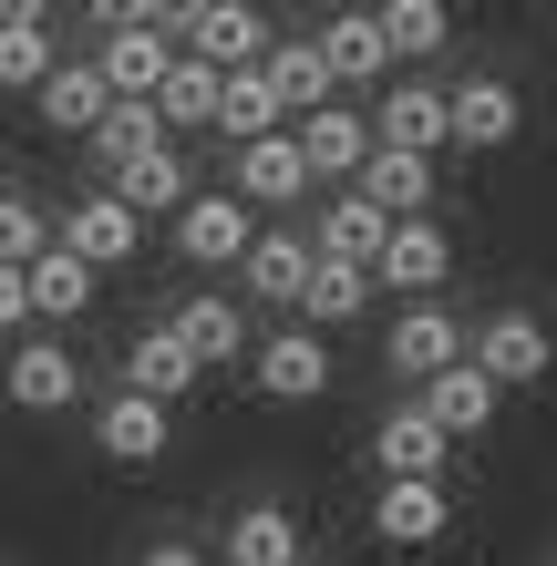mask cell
<instances>
[{
	"instance_id": "cell-9",
	"label": "cell",
	"mask_w": 557,
	"mask_h": 566,
	"mask_svg": "<svg viewBox=\"0 0 557 566\" xmlns=\"http://www.w3.org/2000/svg\"><path fill=\"white\" fill-rule=\"evenodd\" d=\"M289 145H300L310 186H351V176H362V155H372V124H362V114H341V104H320V114L289 124Z\"/></svg>"
},
{
	"instance_id": "cell-2",
	"label": "cell",
	"mask_w": 557,
	"mask_h": 566,
	"mask_svg": "<svg viewBox=\"0 0 557 566\" xmlns=\"http://www.w3.org/2000/svg\"><path fill=\"white\" fill-rule=\"evenodd\" d=\"M465 360H475L496 391H527V381L557 371V340H547V319H537V310H496L485 329H465Z\"/></svg>"
},
{
	"instance_id": "cell-23",
	"label": "cell",
	"mask_w": 557,
	"mask_h": 566,
	"mask_svg": "<svg viewBox=\"0 0 557 566\" xmlns=\"http://www.w3.org/2000/svg\"><path fill=\"white\" fill-rule=\"evenodd\" d=\"M454 525V494L444 484H382V505H372V536L382 546H434Z\"/></svg>"
},
{
	"instance_id": "cell-37",
	"label": "cell",
	"mask_w": 557,
	"mask_h": 566,
	"mask_svg": "<svg viewBox=\"0 0 557 566\" xmlns=\"http://www.w3.org/2000/svg\"><path fill=\"white\" fill-rule=\"evenodd\" d=\"M135 566H217V556H207V546H186V536H166V546H145Z\"/></svg>"
},
{
	"instance_id": "cell-20",
	"label": "cell",
	"mask_w": 557,
	"mask_h": 566,
	"mask_svg": "<svg viewBox=\"0 0 557 566\" xmlns=\"http://www.w3.org/2000/svg\"><path fill=\"white\" fill-rule=\"evenodd\" d=\"M104 196H114L135 227H145V217H176L186 196H196V165L166 145V155H145V165H124V176H104Z\"/></svg>"
},
{
	"instance_id": "cell-10",
	"label": "cell",
	"mask_w": 557,
	"mask_h": 566,
	"mask_svg": "<svg viewBox=\"0 0 557 566\" xmlns=\"http://www.w3.org/2000/svg\"><path fill=\"white\" fill-rule=\"evenodd\" d=\"M227 196H238L248 217H258V207H300V196H310V165H300V145H289V124H279V135H258V145H238Z\"/></svg>"
},
{
	"instance_id": "cell-26",
	"label": "cell",
	"mask_w": 557,
	"mask_h": 566,
	"mask_svg": "<svg viewBox=\"0 0 557 566\" xmlns=\"http://www.w3.org/2000/svg\"><path fill=\"white\" fill-rule=\"evenodd\" d=\"M93 443H104V463H155V453L176 443V432H166V412H155V402H135V391H114V402L93 412Z\"/></svg>"
},
{
	"instance_id": "cell-28",
	"label": "cell",
	"mask_w": 557,
	"mask_h": 566,
	"mask_svg": "<svg viewBox=\"0 0 557 566\" xmlns=\"http://www.w3.org/2000/svg\"><path fill=\"white\" fill-rule=\"evenodd\" d=\"M52 62H62V42L42 31V11H21V0H11V21H0V93H42Z\"/></svg>"
},
{
	"instance_id": "cell-32",
	"label": "cell",
	"mask_w": 557,
	"mask_h": 566,
	"mask_svg": "<svg viewBox=\"0 0 557 566\" xmlns=\"http://www.w3.org/2000/svg\"><path fill=\"white\" fill-rule=\"evenodd\" d=\"M155 124H166V135H186V124H217V73L207 62H166V83H155Z\"/></svg>"
},
{
	"instance_id": "cell-16",
	"label": "cell",
	"mask_w": 557,
	"mask_h": 566,
	"mask_svg": "<svg viewBox=\"0 0 557 566\" xmlns=\"http://www.w3.org/2000/svg\"><path fill=\"white\" fill-rule=\"evenodd\" d=\"M52 248H62V258H83V269H93V279H104V269H124V258H135V248H145V227H135V217H124V207H114V196H83V207H73V217H62V238H52Z\"/></svg>"
},
{
	"instance_id": "cell-13",
	"label": "cell",
	"mask_w": 557,
	"mask_h": 566,
	"mask_svg": "<svg viewBox=\"0 0 557 566\" xmlns=\"http://www.w3.org/2000/svg\"><path fill=\"white\" fill-rule=\"evenodd\" d=\"M362 124H372L382 155H423V165H434V145H444V93H434V83H392Z\"/></svg>"
},
{
	"instance_id": "cell-4",
	"label": "cell",
	"mask_w": 557,
	"mask_h": 566,
	"mask_svg": "<svg viewBox=\"0 0 557 566\" xmlns=\"http://www.w3.org/2000/svg\"><path fill=\"white\" fill-rule=\"evenodd\" d=\"M248 238H258V217L227 186H196L186 207H176V258H186V269H238Z\"/></svg>"
},
{
	"instance_id": "cell-5",
	"label": "cell",
	"mask_w": 557,
	"mask_h": 566,
	"mask_svg": "<svg viewBox=\"0 0 557 566\" xmlns=\"http://www.w3.org/2000/svg\"><path fill=\"white\" fill-rule=\"evenodd\" d=\"M516 124H527V104H516V83H496V73H465L444 93V145H465V155L516 145Z\"/></svg>"
},
{
	"instance_id": "cell-15",
	"label": "cell",
	"mask_w": 557,
	"mask_h": 566,
	"mask_svg": "<svg viewBox=\"0 0 557 566\" xmlns=\"http://www.w3.org/2000/svg\"><path fill=\"white\" fill-rule=\"evenodd\" d=\"M217 556L227 566H310V525L289 515V505H248V515H227Z\"/></svg>"
},
{
	"instance_id": "cell-33",
	"label": "cell",
	"mask_w": 557,
	"mask_h": 566,
	"mask_svg": "<svg viewBox=\"0 0 557 566\" xmlns=\"http://www.w3.org/2000/svg\"><path fill=\"white\" fill-rule=\"evenodd\" d=\"M217 135L227 145L279 135V104H269V83H258V73H217Z\"/></svg>"
},
{
	"instance_id": "cell-31",
	"label": "cell",
	"mask_w": 557,
	"mask_h": 566,
	"mask_svg": "<svg viewBox=\"0 0 557 566\" xmlns=\"http://www.w3.org/2000/svg\"><path fill=\"white\" fill-rule=\"evenodd\" d=\"M300 310H310V340H320V329H351V319L372 310V279H362V269H331V258H310Z\"/></svg>"
},
{
	"instance_id": "cell-6",
	"label": "cell",
	"mask_w": 557,
	"mask_h": 566,
	"mask_svg": "<svg viewBox=\"0 0 557 566\" xmlns=\"http://www.w3.org/2000/svg\"><path fill=\"white\" fill-rule=\"evenodd\" d=\"M258 83H269V104H279V124L289 114H320V104H331V62H320V42H310V31H269V52H258Z\"/></svg>"
},
{
	"instance_id": "cell-22",
	"label": "cell",
	"mask_w": 557,
	"mask_h": 566,
	"mask_svg": "<svg viewBox=\"0 0 557 566\" xmlns=\"http://www.w3.org/2000/svg\"><path fill=\"white\" fill-rule=\"evenodd\" d=\"M382 238H392V217H372L362 196H331V207H320V238H310V258H331V269H362L372 279V258H382Z\"/></svg>"
},
{
	"instance_id": "cell-7",
	"label": "cell",
	"mask_w": 557,
	"mask_h": 566,
	"mask_svg": "<svg viewBox=\"0 0 557 566\" xmlns=\"http://www.w3.org/2000/svg\"><path fill=\"white\" fill-rule=\"evenodd\" d=\"M392 371H403V381H434V371H454V360H465V319H454L444 310V298H413V310L403 319H392Z\"/></svg>"
},
{
	"instance_id": "cell-11",
	"label": "cell",
	"mask_w": 557,
	"mask_h": 566,
	"mask_svg": "<svg viewBox=\"0 0 557 566\" xmlns=\"http://www.w3.org/2000/svg\"><path fill=\"white\" fill-rule=\"evenodd\" d=\"M444 432L423 422V402H392L382 432H372V463H382V484H444Z\"/></svg>"
},
{
	"instance_id": "cell-14",
	"label": "cell",
	"mask_w": 557,
	"mask_h": 566,
	"mask_svg": "<svg viewBox=\"0 0 557 566\" xmlns=\"http://www.w3.org/2000/svg\"><path fill=\"white\" fill-rule=\"evenodd\" d=\"M444 269H454V238H444L434 217H403V227H392V238H382V258H372V289L392 279V289L434 298V289H444Z\"/></svg>"
},
{
	"instance_id": "cell-34",
	"label": "cell",
	"mask_w": 557,
	"mask_h": 566,
	"mask_svg": "<svg viewBox=\"0 0 557 566\" xmlns=\"http://www.w3.org/2000/svg\"><path fill=\"white\" fill-rule=\"evenodd\" d=\"M372 31H382V52H444V0H392V11H372Z\"/></svg>"
},
{
	"instance_id": "cell-35",
	"label": "cell",
	"mask_w": 557,
	"mask_h": 566,
	"mask_svg": "<svg viewBox=\"0 0 557 566\" xmlns=\"http://www.w3.org/2000/svg\"><path fill=\"white\" fill-rule=\"evenodd\" d=\"M42 248H52V217L31 196H0V269H31Z\"/></svg>"
},
{
	"instance_id": "cell-1",
	"label": "cell",
	"mask_w": 557,
	"mask_h": 566,
	"mask_svg": "<svg viewBox=\"0 0 557 566\" xmlns=\"http://www.w3.org/2000/svg\"><path fill=\"white\" fill-rule=\"evenodd\" d=\"M155 31H186V62H207V73H258V52H269V11H248V0H196V11H155Z\"/></svg>"
},
{
	"instance_id": "cell-25",
	"label": "cell",
	"mask_w": 557,
	"mask_h": 566,
	"mask_svg": "<svg viewBox=\"0 0 557 566\" xmlns=\"http://www.w3.org/2000/svg\"><path fill=\"white\" fill-rule=\"evenodd\" d=\"M104 104H114V93H104V73H93V62H52V83L31 93V114H42L52 135H93V124H104Z\"/></svg>"
},
{
	"instance_id": "cell-27",
	"label": "cell",
	"mask_w": 557,
	"mask_h": 566,
	"mask_svg": "<svg viewBox=\"0 0 557 566\" xmlns=\"http://www.w3.org/2000/svg\"><path fill=\"white\" fill-rule=\"evenodd\" d=\"M93 165H104V176H124V165H145V155H166L176 135L166 124H155V104H104V124H93Z\"/></svg>"
},
{
	"instance_id": "cell-3",
	"label": "cell",
	"mask_w": 557,
	"mask_h": 566,
	"mask_svg": "<svg viewBox=\"0 0 557 566\" xmlns=\"http://www.w3.org/2000/svg\"><path fill=\"white\" fill-rule=\"evenodd\" d=\"M104 21H114V31H104V62H93V73H104V93H114V104H155V83H166L176 42L155 31V11H104Z\"/></svg>"
},
{
	"instance_id": "cell-36",
	"label": "cell",
	"mask_w": 557,
	"mask_h": 566,
	"mask_svg": "<svg viewBox=\"0 0 557 566\" xmlns=\"http://www.w3.org/2000/svg\"><path fill=\"white\" fill-rule=\"evenodd\" d=\"M0 329H31V289H21V269H0Z\"/></svg>"
},
{
	"instance_id": "cell-24",
	"label": "cell",
	"mask_w": 557,
	"mask_h": 566,
	"mask_svg": "<svg viewBox=\"0 0 557 566\" xmlns=\"http://www.w3.org/2000/svg\"><path fill=\"white\" fill-rule=\"evenodd\" d=\"M166 329H176V350L196 360V371H217V360H248V319L227 310L217 289H207V298H186V310H176Z\"/></svg>"
},
{
	"instance_id": "cell-19",
	"label": "cell",
	"mask_w": 557,
	"mask_h": 566,
	"mask_svg": "<svg viewBox=\"0 0 557 566\" xmlns=\"http://www.w3.org/2000/svg\"><path fill=\"white\" fill-rule=\"evenodd\" d=\"M351 196H362V207L372 217H392V227H403V217H423V207H434V165H423V155H362V176H351Z\"/></svg>"
},
{
	"instance_id": "cell-29",
	"label": "cell",
	"mask_w": 557,
	"mask_h": 566,
	"mask_svg": "<svg viewBox=\"0 0 557 566\" xmlns=\"http://www.w3.org/2000/svg\"><path fill=\"white\" fill-rule=\"evenodd\" d=\"M21 289H31V319H83V310H93V289H104V279H93L83 258L42 248V258L21 269Z\"/></svg>"
},
{
	"instance_id": "cell-12",
	"label": "cell",
	"mask_w": 557,
	"mask_h": 566,
	"mask_svg": "<svg viewBox=\"0 0 557 566\" xmlns=\"http://www.w3.org/2000/svg\"><path fill=\"white\" fill-rule=\"evenodd\" d=\"M248 371H258V391H269V402H320V391H331V340L279 329V340L248 350Z\"/></svg>"
},
{
	"instance_id": "cell-17",
	"label": "cell",
	"mask_w": 557,
	"mask_h": 566,
	"mask_svg": "<svg viewBox=\"0 0 557 566\" xmlns=\"http://www.w3.org/2000/svg\"><path fill=\"white\" fill-rule=\"evenodd\" d=\"M496 402H506V391L485 381L475 360H454V371H434V381H423V422H434L444 443H475V432L496 422Z\"/></svg>"
},
{
	"instance_id": "cell-18",
	"label": "cell",
	"mask_w": 557,
	"mask_h": 566,
	"mask_svg": "<svg viewBox=\"0 0 557 566\" xmlns=\"http://www.w3.org/2000/svg\"><path fill=\"white\" fill-rule=\"evenodd\" d=\"M124 391H135V402H155V412H166V402H186V391H196V360L176 350V329H166V319L124 340Z\"/></svg>"
},
{
	"instance_id": "cell-38",
	"label": "cell",
	"mask_w": 557,
	"mask_h": 566,
	"mask_svg": "<svg viewBox=\"0 0 557 566\" xmlns=\"http://www.w3.org/2000/svg\"><path fill=\"white\" fill-rule=\"evenodd\" d=\"M0 21H11V0H0Z\"/></svg>"
},
{
	"instance_id": "cell-30",
	"label": "cell",
	"mask_w": 557,
	"mask_h": 566,
	"mask_svg": "<svg viewBox=\"0 0 557 566\" xmlns=\"http://www.w3.org/2000/svg\"><path fill=\"white\" fill-rule=\"evenodd\" d=\"M310 42H320V62H331V83H382V73H392V52H382L372 11H341V21H320Z\"/></svg>"
},
{
	"instance_id": "cell-21",
	"label": "cell",
	"mask_w": 557,
	"mask_h": 566,
	"mask_svg": "<svg viewBox=\"0 0 557 566\" xmlns=\"http://www.w3.org/2000/svg\"><path fill=\"white\" fill-rule=\"evenodd\" d=\"M238 279L269 298V310H300V279H310V238L300 227H258L248 258H238Z\"/></svg>"
},
{
	"instance_id": "cell-8",
	"label": "cell",
	"mask_w": 557,
	"mask_h": 566,
	"mask_svg": "<svg viewBox=\"0 0 557 566\" xmlns=\"http://www.w3.org/2000/svg\"><path fill=\"white\" fill-rule=\"evenodd\" d=\"M0 391H11L21 412H73L83 402V360L62 340H21L11 360H0Z\"/></svg>"
}]
</instances>
